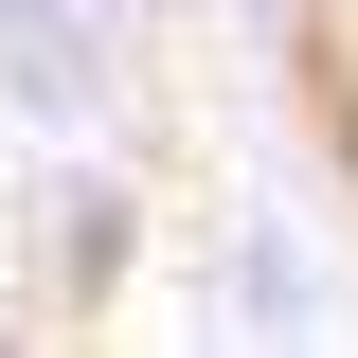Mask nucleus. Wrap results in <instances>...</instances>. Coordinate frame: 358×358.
Listing matches in <instances>:
<instances>
[{
  "instance_id": "nucleus-2",
  "label": "nucleus",
  "mask_w": 358,
  "mask_h": 358,
  "mask_svg": "<svg viewBox=\"0 0 358 358\" xmlns=\"http://www.w3.org/2000/svg\"><path fill=\"white\" fill-rule=\"evenodd\" d=\"M251 18H287V0H251Z\"/></svg>"
},
{
  "instance_id": "nucleus-1",
  "label": "nucleus",
  "mask_w": 358,
  "mask_h": 358,
  "mask_svg": "<svg viewBox=\"0 0 358 358\" xmlns=\"http://www.w3.org/2000/svg\"><path fill=\"white\" fill-rule=\"evenodd\" d=\"M0 90H18V126H108V0H0Z\"/></svg>"
}]
</instances>
